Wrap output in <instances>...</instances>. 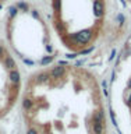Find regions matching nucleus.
<instances>
[{
    "mask_svg": "<svg viewBox=\"0 0 131 134\" xmlns=\"http://www.w3.org/2000/svg\"><path fill=\"white\" fill-rule=\"evenodd\" d=\"M6 2H8V0H0V4H3V3H6Z\"/></svg>",
    "mask_w": 131,
    "mask_h": 134,
    "instance_id": "nucleus-5",
    "label": "nucleus"
},
{
    "mask_svg": "<svg viewBox=\"0 0 131 134\" xmlns=\"http://www.w3.org/2000/svg\"><path fill=\"white\" fill-rule=\"evenodd\" d=\"M7 45L13 53L32 62L43 63L56 53L53 32L48 27L43 15L27 4L8 13L6 21Z\"/></svg>",
    "mask_w": 131,
    "mask_h": 134,
    "instance_id": "nucleus-3",
    "label": "nucleus"
},
{
    "mask_svg": "<svg viewBox=\"0 0 131 134\" xmlns=\"http://www.w3.org/2000/svg\"><path fill=\"white\" fill-rule=\"evenodd\" d=\"M126 2H128V3H131V0H126Z\"/></svg>",
    "mask_w": 131,
    "mask_h": 134,
    "instance_id": "nucleus-6",
    "label": "nucleus"
},
{
    "mask_svg": "<svg viewBox=\"0 0 131 134\" xmlns=\"http://www.w3.org/2000/svg\"><path fill=\"white\" fill-rule=\"evenodd\" d=\"M53 38L66 52L84 54L94 49L106 29L107 0H48Z\"/></svg>",
    "mask_w": 131,
    "mask_h": 134,
    "instance_id": "nucleus-2",
    "label": "nucleus"
},
{
    "mask_svg": "<svg viewBox=\"0 0 131 134\" xmlns=\"http://www.w3.org/2000/svg\"><path fill=\"white\" fill-rule=\"evenodd\" d=\"M0 134H3V133H2V131H0Z\"/></svg>",
    "mask_w": 131,
    "mask_h": 134,
    "instance_id": "nucleus-7",
    "label": "nucleus"
},
{
    "mask_svg": "<svg viewBox=\"0 0 131 134\" xmlns=\"http://www.w3.org/2000/svg\"><path fill=\"white\" fill-rule=\"evenodd\" d=\"M20 134H110L109 106L95 71L42 66L24 81Z\"/></svg>",
    "mask_w": 131,
    "mask_h": 134,
    "instance_id": "nucleus-1",
    "label": "nucleus"
},
{
    "mask_svg": "<svg viewBox=\"0 0 131 134\" xmlns=\"http://www.w3.org/2000/svg\"><path fill=\"white\" fill-rule=\"evenodd\" d=\"M22 88L20 63L8 45L0 41V120L10 115L20 103Z\"/></svg>",
    "mask_w": 131,
    "mask_h": 134,
    "instance_id": "nucleus-4",
    "label": "nucleus"
}]
</instances>
